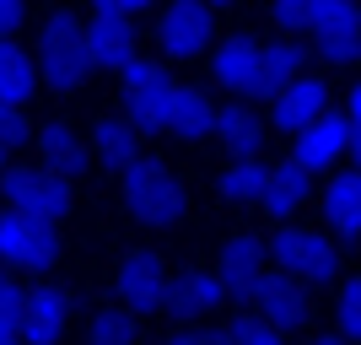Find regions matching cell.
<instances>
[{
  "label": "cell",
  "mask_w": 361,
  "mask_h": 345,
  "mask_svg": "<svg viewBox=\"0 0 361 345\" xmlns=\"http://www.w3.org/2000/svg\"><path fill=\"white\" fill-rule=\"evenodd\" d=\"M97 71L87 54V28L75 11H54L38 32V75H44L54 92H75L87 87V75Z\"/></svg>",
  "instance_id": "6da1fadb"
},
{
  "label": "cell",
  "mask_w": 361,
  "mask_h": 345,
  "mask_svg": "<svg viewBox=\"0 0 361 345\" xmlns=\"http://www.w3.org/2000/svg\"><path fill=\"white\" fill-rule=\"evenodd\" d=\"M270 259H275V270H286L291 281H302V286H329L334 275H340V248H334V238L307 232V226H286V222H281V232L270 238Z\"/></svg>",
  "instance_id": "7a4b0ae2"
},
{
  "label": "cell",
  "mask_w": 361,
  "mask_h": 345,
  "mask_svg": "<svg viewBox=\"0 0 361 345\" xmlns=\"http://www.w3.org/2000/svg\"><path fill=\"white\" fill-rule=\"evenodd\" d=\"M124 205L146 226H178L183 210H189V195L162 162H135V167H124Z\"/></svg>",
  "instance_id": "3957f363"
},
{
  "label": "cell",
  "mask_w": 361,
  "mask_h": 345,
  "mask_svg": "<svg viewBox=\"0 0 361 345\" xmlns=\"http://www.w3.org/2000/svg\"><path fill=\"white\" fill-rule=\"evenodd\" d=\"M119 87H124V108H130L135 130H167V108H173V92H178V81L167 75V65L130 54L119 65Z\"/></svg>",
  "instance_id": "277c9868"
},
{
  "label": "cell",
  "mask_w": 361,
  "mask_h": 345,
  "mask_svg": "<svg viewBox=\"0 0 361 345\" xmlns=\"http://www.w3.org/2000/svg\"><path fill=\"white\" fill-rule=\"evenodd\" d=\"M0 189H6V205L16 210V216H38V222H60L65 210H71V183L60 178V173H38V167H6V178H0Z\"/></svg>",
  "instance_id": "5b68a950"
},
{
  "label": "cell",
  "mask_w": 361,
  "mask_h": 345,
  "mask_svg": "<svg viewBox=\"0 0 361 345\" xmlns=\"http://www.w3.org/2000/svg\"><path fill=\"white\" fill-rule=\"evenodd\" d=\"M0 259L11 270H49L60 265V226L38 216H0Z\"/></svg>",
  "instance_id": "8992f818"
},
{
  "label": "cell",
  "mask_w": 361,
  "mask_h": 345,
  "mask_svg": "<svg viewBox=\"0 0 361 345\" xmlns=\"http://www.w3.org/2000/svg\"><path fill=\"white\" fill-rule=\"evenodd\" d=\"M211 0H173L162 16H157V44H162L167 60H195L211 44Z\"/></svg>",
  "instance_id": "52a82bcc"
},
{
  "label": "cell",
  "mask_w": 361,
  "mask_h": 345,
  "mask_svg": "<svg viewBox=\"0 0 361 345\" xmlns=\"http://www.w3.org/2000/svg\"><path fill=\"white\" fill-rule=\"evenodd\" d=\"M248 302H254L259 318H270V324H281V329H302L307 318H313V302H307V286L291 281L286 270H264L254 286H248Z\"/></svg>",
  "instance_id": "ba28073f"
},
{
  "label": "cell",
  "mask_w": 361,
  "mask_h": 345,
  "mask_svg": "<svg viewBox=\"0 0 361 345\" xmlns=\"http://www.w3.org/2000/svg\"><path fill=\"white\" fill-rule=\"evenodd\" d=\"M345 146H350V119L334 114V108H324L307 130L291 135V162H297L302 173H324V167H334L345 157Z\"/></svg>",
  "instance_id": "9c48e42d"
},
{
  "label": "cell",
  "mask_w": 361,
  "mask_h": 345,
  "mask_svg": "<svg viewBox=\"0 0 361 345\" xmlns=\"http://www.w3.org/2000/svg\"><path fill=\"white\" fill-rule=\"evenodd\" d=\"M259 38H226L216 44L211 54V75L221 81L226 92H238V97H254V103H270L264 97V60H259Z\"/></svg>",
  "instance_id": "30bf717a"
},
{
  "label": "cell",
  "mask_w": 361,
  "mask_h": 345,
  "mask_svg": "<svg viewBox=\"0 0 361 345\" xmlns=\"http://www.w3.org/2000/svg\"><path fill=\"white\" fill-rule=\"evenodd\" d=\"M324 108H329V81L302 71V75H291L286 87L270 97V124H275V130H286V135H297V130H307Z\"/></svg>",
  "instance_id": "8fae6325"
},
{
  "label": "cell",
  "mask_w": 361,
  "mask_h": 345,
  "mask_svg": "<svg viewBox=\"0 0 361 345\" xmlns=\"http://www.w3.org/2000/svg\"><path fill=\"white\" fill-rule=\"evenodd\" d=\"M264 265H270V243L259 238V232H238V238L221 243L216 275L226 281V291H232V297H248V286L264 275Z\"/></svg>",
  "instance_id": "7c38bea8"
},
{
  "label": "cell",
  "mask_w": 361,
  "mask_h": 345,
  "mask_svg": "<svg viewBox=\"0 0 361 345\" xmlns=\"http://www.w3.org/2000/svg\"><path fill=\"white\" fill-rule=\"evenodd\" d=\"M65 318H71V291L65 286H38V291H27V302H22V340L27 345H54L65 329Z\"/></svg>",
  "instance_id": "4fadbf2b"
},
{
  "label": "cell",
  "mask_w": 361,
  "mask_h": 345,
  "mask_svg": "<svg viewBox=\"0 0 361 345\" xmlns=\"http://www.w3.org/2000/svg\"><path fill=\"white\" fill-rule=\"evenodd\" d=\"M119 297L135 308V313H157L167 302V270H162V259L151 254V248H140V254L124 259V270H119Z\"/></svg>",
  "instance_id": "5bb4252c"
},
{
  "label": "cell",
  "mask_w": 361,
  "mask_h": 345,
  "mask_svg": "<svg viewBox=\"0 0 361 345\" xmlns=\"http://www.w3.org/2000/svg\"><path fill=\"white\" fill-rule=\"evenodd\" d=\"M226 297H232V291H226L221 275L189 270V275H178V281H167V302L162 308H173L178 318H200V313H216Z\"/></svg>",
  "instance_id": "9a60e30c"
},
{
  "label": "cell",
  "mask_w": 361,
  "mask_h": 345,
  "mask_svg": "<svg viewBox=\"0 0 361 345\" xmlns=\"http://www.w3.org/2000/svg\"><path fill=\"white\" fill-rule=\"evenodd\" d=\"M318 210H324L329 232H340V238H356V232H361V173H356V167H345V173H334V178L324 183Z\"/></svg>",
  "instance_id": "2e32d148"
},
{
  "label": "cell",
  "mask_w": 361,
  "mask_h": 345,
  "mask_svg": "<svg viewBox=\"0 0 361 345\" xmlns=\"http://www.w3.org/2000/svg\"><path fill=\"white\" fill-rule=\"evenodd\" d=\"M307 200H313V173H302L297 162H281V167H270V183L259 195V210L275 216V222H291Z\"/></svg>",
  "instance_id": "e0dca14e"
},
{
  "label": "cell",
  "mask_w": 361,
  "mask_h": 345,
  "mask_svg": "<svg viewBox=\"0 0 361 345\" xmlns=\"http://www.w3.org/2000/svg\"><path fill=\"white\" fill-rule=\"evenodd\" d=\"M87 54H92V65L119 71V65L135 54V22H130V16H97V11H92V22H87Z\"/></svg>",
  "instance_id": "ac0fdd59"
},
{
  "label": "cell",
  "mask_w": 361,
  "mask_h": 345,
  "mask_svg": "<svg viewBox=\"0 0 361 345\" xmlns=\"http://www.w3.org/2000/svg\"><path fill=\"white\" fill-rule=\"evenodd\" d=\"M211 130H216V103H211V92L178 87V92H173V108H167V135H178V140H205Z\"/></svg>",
  "instance_id": "d6986e66"
},
{
  "label": "cell",
  "mask_w": 361,
  "mask_h": 345,
  "mask_svg": "<svg viewBox=\"0 0 361 345\" xmlns=\"http://www.w3.org/2000/svg\"><path fill=\"white\" fill-rule=\"evenodd\" d=\"M216 146L226 151V157H254L259 146H264V124H259V114H248V108H216Z\"/></svg>",
  "instance_id": "ffe728a7"
},
{
  "label": "cell",
  "mask_w": 361,
  "mask_h": 345,
  "mask_svg": "<svg viewBox=\"0 0 361 345\" xmlns=\"http://www.w3.org/2000/svg\"><path fill=\"white\" fill-rule=\"evenodd\" d=\"M92 151H97V162H108L114 173L140 162V140H135V124L130 119H97L92 130Z\"/></svg>",
  "instance_id": "44dd1931"
},
{
  "label": "cell",
  "mask_w": 361,
  "mask_h": 345,
  "mask_svg": "<svg viewBox=\"0 0 361 345\" xmlns=\"http://www.w3.org/2000/svg\"><path fill=\"white\" fill-rule=\"evenodd\" d=\"M264 183H270V162L264 157H232L221 173V200H232V205H259V195H264Z\"/></svg>",
  "instance_id": "7402d4cb"
},
{
  "label": "cell",
  "mask_w": 361,
  "mask_h": 345,
  "mask_svg": "<svg viewBox=\"0 0 361 345\" xmlns=\"http://www.w3.org/2000/svg\"><path fill=\"white\" fill-rule=\"evenodd\" d=\"M32 92H38V65L27 60L22 44H6V38H0V103L22 108Z\"/></svg>",
  "instance_id": "603a6c76"
},
{
  "label": "cell",
  "mask_w": 361,
  "mask_h": 345,
  "mask_svg": "<svg viewBox=\"0 0 361 345\" xmlns=\"http://www.w3.org/2000/svg\"><path fill=\"white\" fill-rule=\"evenodd\" d=\"M259 60H264V97H275L291 75L307 71V44H297V38H275V44L259 49Z\"/></svg>",
  "instance_id": "cb8c5ba5"
},
{
  "label": "cell",
  "mask_w": 361,
  "mask_h": 345,
  "mask_svg": "<svg viewBox=\"0 0 361 345\" xmlns=\"http://www.w3.org/2000/svg\"><path fill=\"white\" fill-rule=\"evenodd\" d=\"M38 151H44V167L60 173V178H75V173L87 167V146H81V135H75L71 124H49Z\"/></svg>",
  "instance_id": "d4e9b609"
},
{
  "label": "cell",
  "mask_w": 361,
  "mask_h": 345,
  "mask_svg": "<svg viewBox=\"0 0 361 345\" xmlns=\"http://www.w3.org/2000/svg\"><path fill=\"white\" fill-rule=\"evenodd\" d=\"M334 334H345L350 345L361 340V275L340 281V291H334Z\"/></svg>",
  "instance_id": "484cf974"
},
{
  "label": "cell",
  "mask_w": 361,
  "mask_h": 345,
  "mask_svg": "<svg viewBox=\"0 0 361 345\" xmlns=\"http://www.w3.org/2000/svg\"><path fill=\"white\" fill-rule=\"evenodd\" d=\"M334 28H356V0H307V32H334Z\"/></svg>",
  "instance_id": "4316f807"
},
{
  "label": "cell",
  "mask_w": 361,
  "mask_h": 345,
  "mask_svg": "<svg viewBox=\"0 0 361 345\" xmlns=\"http://www.w3.org/2000/svg\"><path fill=\"white\" fill-rule=\"evenodd\" d=\"M226 340L232 345H291L281 324H270V318H259V313H243L238 324L226 329Z\"/></svg>",
  "instance_id": "83f0119b"
},
{
  "label": "cell",
  "mask_w": 361,
  "mask_h": 345,
  "mask_svg": "<svg viewBox=\"0 0 361 345\" xmlns=\"http://www.w3.org/2000/svg\"><path fill=\"white\" fill-rule=\"evenodd\" d=\"M92 345H135V318L130 313H97L92 318Z\"/></svg>",
  "instance_id": "f1b7e54d"
},
{
  "label": "cell",
  "mask_w": 361,
  "mask_h": 345,
  "mask_svg": "<svg viewBox=\"0 0 361 345\" xmlns=\"http://www.w3.org/2000/svg\"><path fill=\"white\" fill-rule=\"evenodd\" d=\"M318 54L329 65H350L361 54V28H334V32H318Z\"/></svg>",
  "instance_id": "f546056e"
},
{
  "label": "cell",
  "mask_w": 361,
  "mask_h": 345,
  "mask_svg": "<svg viewBox=\"0 0 361 345\" xmlns=\"http://www.w3.org/2000/svg\"><path fill=\"white\" fill-rule=\"evenodd\" d=\"M22 302H27V291L11 281V270H0V329H22Z\"/></svg>",
  "instance_id": "4dcf8cb0"
},
{
  "label": "cell",
  "mask_w": 361,
  "mask_h": 345,
  "mask_svg": "<svg viewBox=\"0 0 361 345\" xmlns=\"http://www.w3.org/2000/svg\"><path fill=\"white\" fill-rule=\"evenodd\" d=\"M27 135H32V124L22 119V108H16V103H0V146L11 151V146H22Z\"/></svg>",
  "instance_id": "1f68e13d"
},
{
  "label": "cell",
  "mask_w": 361,
  "mask_h": 345,
  "mask_svg": "<svg viewBox=\"0 0 361 345\" xmlns=\"http://www.w3.org/2000/svg\"><path fill=\"white\" fill-rule=\"evenodd\" d=\"M270 11H275V22H281V32H286V38L307 32V0H275Z\"/></svg>",
  "instance_id": "d6a6232c"
},
{
  "label": "cell",
  "mask_w": 361,
  "mask_h": 345,
  "mask_svg": "<svg viewBox=\"0 0 361 345\" xmlns=\"http://www.w3.org/2000/svg\"><path fill=\"white\" fill-rule=\"evenodd\" d=\"M146 6H151V0H92V11H97V16H130V22H135Z\"/></svg>",
  "instance_id": "836d02e7"
},
{
  "label": "cell",
  "mask_w": 361,
  "mask_h": 345,
  "mask_svg": "<svg viewBox=\"0 0 361 345\" xmlns=\"http://www.w3.org/2000/svg\"><path fill=\"white\" fill-rule=\"evenodd\" d=\"M167 345H232V340H226V329L221 334H216V329H178Z\"/></svg>",
  "instance_id": "e575fe53"
},
{
  "label": "cell",
  "mask_w": 361,
  "mask_h": 345,
  "mask_svg": "<svg viewBox=\"0 0 361 345\" xmlns=\"http://www.w3.org/2000/svg\"><path fill=\"white\" fill-rule=\"evenodd\" d=\"M22 22V0H0V38H11Z\"/></svg>",
  "instance_id": "d590c367"
},
{
  "label": "cell",
  "mask_w": 361,
  "mask_h": 345,
  "mask_svg": "<svg viewBox=\"0 0 361 345\" xmlns=\"http://www.w3.org/2000/svg\"><path fill=\"white\" fill-rule=\"evenodd\" d=\"M345 157H350V167L361 173V130H356V124H350V146H345Z\"/></svg>",
  "instance_id": "8d00e7d4"
},
{
  "label": "cell",
  "mask_w": 361,
  "mask_h": 345,
  "mask_svg": "<svg viewBox=\"0 0 361 345\" xmlns=\"http://www.w3.org/2000/svg\"><path fill=\"white\" fill-rule=\"evenodd\" d=\"M345 119H350V124H356V130H361V87L350 92V103H345Z\"/></svg>",
  "instance_id": "74e56055"
},
{
  "label": "cell",
  "mask_w": 361,
  "mask_h": 345,
  "mask_svg": "<svg viewBox=\"0 0 361 345\" xmlns=\"http://www.w3.org/2000/svg\"><path fill=\"white\" fill-rule=\"evenodd\" d=\"M313 345H350V340H345V334H318Z\"/></svg>",
  "instance_id": "f35d334b"
},
{
  "label": "cell",
  "mask_w": 361,
  "mask_h": 345,
  "mask_svg": "<svg viewBox=\"0 0 361 345\" xmlns=\"http://www.w3.org/2000/svg\"><path fill=\"white\" fill-rule=\"evenodd\" d=\"M16 340H22V334H11V329H0V345H16Z\"/></svg>",
  "instance_id": "ab89813d"
},
{
  "label": "cell",
  "mask_w": 361,
  "mask_h": 345,
  "mask_svg": "<svg viewBox=\"0 0 361 345\" xmlns=\"http://www.w3.org/2000/svg\"><path fill=\"white\" fill-rule=\"evenodd\" d=\"M356 28H361V6H356Z\"/></svg>",
  "instance_id": "60d3db41"
},
{
  "label": "cell",
  "mask_w": 361,
  "mask_h": 345,
  "mask_svg": "<svg viewBox=\"0 0 361 345\" xmlns=\"http://www.w3.org/2000/svg\"><path fill=\"white\" fill-rule=\"evenodd\" d=\"M0 162H6V146H0Z\"/></svg>",
  "instance_id": "b9f144b4"
},
{
  "label": "cell",
  "mask_w": 361,
  "mask_h": 345,
  "mask_svg": "<svg viewBox=\"0 0 361 345\" xmlns=\"http://www.w3.org/2000/svg\"><path fill=\"white\" fill-rule=\"evenodd\" d=\"M211 6H226V0H211Z\"/></svg>",
  "instance_id": "7bdbcfd3"
}]
</instances>
